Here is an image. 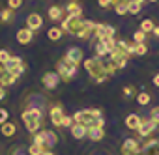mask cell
<instances>
[{
    "mask_svg": "<svg viewBox=\"0 0 159 155\" xmlns=\"http://www.w3.org/2000/svg\"><path fill=\"white\" fill-rule=\"evenodd\" d=\"M84 69L88 71V75L92 77V81L96 84H101L105 81H109L111 77L105 73V67H103V58H88L84 60Z\"/></svg>",
    "mask_w": 159,
    "mask_h": 155,
    "instance_id": "6da1fadb",
    "label": "cell"
},
{
    "mask_svg": "<svg viewBox=\"0 0 159 155\" xmlns=\"http://www.w3.org/2000/svg\"><path fill=\"white\" fill-rule=\"evenodd\" d=\"M23 122L26 125V129L30 133H38L39 127H41V122H43V114H41V108L38 107H32V108H26L23 112Z\"/></svg>",
    "mask_w": 159,
    "mask_h": 155,
    "instance_id": "7a4b0ae2",
    "label": "cell"
},
{
    "mask_svg": "<svg viewBox=\"0 0 159 155\" xmlns=\"http://www.w3.org/2000/svg\"><path fill=\"white\" fill-rule=\"evenodd\" d=\"M101 118V110L98 108H84V110H77L73 114V122L75 123H83L86 127L96 125V122Z\"/></svg>",
    "mask_w": 159,
    "mask_h": 155,
    "instance_id": "3957f363",
    "label": "cell"
},
{
    "mask_svg": "<svg viewBox=\"0 0 159 155\" xmlns=\"http://www.w3.org/2000/svg\"><path fill=\"white\" fill-rule=\"evenodd\" d=\"M83 26H84V19H83V17H75V15H66V19H64L62 24H60V28H62L66 34H71V36H75V38L81 36Z\"/></svg>",
    "mask_w": 159,
    "mask_h": 155,
    "instance_id": "277c9868",
    "label": "cell"
},
{
    "mask_svg": "<svg viewBox=\"0 0 159 155\" xmlns=\"http://www.w3.org/2000/svg\"><path fill=\"white\" fill-rule=\"evenodd\" d=\"M77 67H79V65L71 64V62H69V60H66V58L58 60V62H56V73H58V77H60V81L69 82L73 77L77 75Z\"/></svg>",
    "mask_w": 159,
    "mask_h": 155,
    "instance_id": "5b68a950",
    "label": "cell"
},
{
    "mask_svg": "<svg viewBox=\"0 0 159 155\" xmlns=\"http://www.w3.org/2000/svg\"><path fill=\"white\" fill-rule=\"evenodd\" d=\"M34 144H41V146H45L47 149H51L56 142H58V136H56V133L54 131H49V129H43V131H38V133H34Z\"/></svg>",
    "mask_w": 159,
    "mask_h": 155,
    "instance_id": "8992f818",
    "label": "cell"
},
{
    "mask_svg": "<svg viewBox=\"0 0 159 155\" xmlns=\"http://www.w3.org/2000/svg\"><path fill=\"white\" fill-rule=\"evenodd\" d=\"M109 58H111V62L114 64L116 69H124L127 65V62H129V54L124 52V51H120L118 47H114V51H111Z\"/></svg>",
    "mask_w": 159,
    "mask_h": 155,
    "instance_id": "52a82bcc",
    "label": "cell"
},
{
    "mask_svg": "<svg viewBox=\"0 0 159 155\" xmlns=\"http://www.w3.org/2000/svg\"><path fill=\"white\" fill-rule=\"evenodd\" d=\"M2 67H4L6 71H10L11 75H15L17 79L25 73V64H23V60H21L19 56H11V58H10V62H8L6 65H2Z\"/></svg>",
    "mask_w": 159,
    "mask_h": 155,
    "instance_id": "ba28073f",
    "label": "cell"
},
{
    "mask_svg": "<svg viewBox=\"0 0 159 155\" xmlns=\"http://www.w3.org/2000/svg\"><path fill=\"white\" fill-rule=\"evenodd\" d=\"M140 151H142V148H140V144H139L137 138H125L124 144H122V148H120L122 155H139Z\"/></svg>",
    "mask_w": 159,
    "mask_h": 155,
    "instance_id": "9c48e42d",
    "label": "cell"
},
{
    "mask_svg": "<svg viewBox=\"0 0 159 155\" xmlns=\"http://www.w3.org/2000/svg\"><path fill=\"white\" fill-rule=\"evenodd\" d=\"M114 36H116L114 26L105 24V23H98L96 24V30H94V38L96 39H107V38H114Z\"/></svg>",
    "mask_w": 159,
    "mask_h": 155,
    "instance_id": "30bf717a",
    "label": "cell"
},
{
    "mask_svg": "<svg viewBox=\"0 0 159 155\" xmlns=\"http://www.w3.org/2000/svg\"><path fill=\"white\" fill-rule=\"evenodd\" d=\"M41 82H43V86H45L47 90H54V88L60 84V77H58L56 71H47V73H43V77H41Z\"/></svg>",
    "mask_w": 159,
    "mask_h": 155,
    "instance_id": "8fae6325",
    "label": "cell"
},
{
    "mask_svg": "<svg viewBox=\"0 0 159 155\" xmlns=\"http://www.w3.org/2000/svg\"><path fill=\"white\" fill-rule=\"evenodd\" d=\"M49 118H51V123H52V125L62 127V122H64V118H66V112H64V108H62L60 105H54V107H51V110H49Z\"/></svg>",
    "mask_w": 159,
    "mask_h": 155,
    "instance_id": "7c38bea8",
    "label": "cell"
},
{
    "mask_svg": "<svg viewBox=\"0 0 159 155\" xmlns=\"http://www.w3.org/2000/svg\"><path fill=\"white\" fill-rule=\"evenodd\" d=\"M155 123L150 120V118H142V122H140V125H139V129H137V133H139V136L140 138H146V136H150L153 131H155Z\"/></svg>",
    "mask_w": 159,
    "mask_h": 155,
    "instance_id": "4fadbf2b",
    "label": "cell"
},
{
    "mask_svg": "<svg viewBox=\"0 0 159 155\" xmlns=\"http://www.w3.org/2000/svg\"><path fill=\"white\" fill-rule=\"evenodd\" d=\"M83 56H84V51L81 49V47H71L67 52H66V60H69L71 64H75V65H79L83 62Z\"/></svg>",
    "mask_w": 159,
    "mask_h": 155,
    "instance_id": "5bb4252c",
    "label": "cell"
},
{
    "mask_svg": "<svg viewBox=\"0 0 159 155\" xmlns=\"http://www.w3.org/2000/svg\"><path fill=\"white\" fill-rule=\"evenodd\" d=\"M41 26H43V19H41L39 13H30V15L26 17V28H28V30L36 32V30H39Z\"/></svg>",
    "mask_w": 159,
    "mask_h": 155,
    "instance_id": "9a60e30c",
    "label": "cell"
},
{
    "mask_svg": "<svg viewBox=\"0 0 159 155\" xmlns=\"http://www.w3.org/2000/svg\"><path fill=\"white\" fill-rule=\"evenodd\" d=\"M86 136H88L90 140H94V142H99V140H103V138H105V129H103V127L90 125V127H88V133H86Z\"/></svg>",
    "mask_w": 159,
    "mask_h": 155,
    "instance_id": "2e32d148",
    "label": "cell"
},
{
    "mask_svg": "<svg viewBox=\"0 0 159 155\" xmlns=\"http://www.w3.org/2000/svg\"><path fill=\"white\" fill-rule=\"evenodd\" d=\"M86 133H88V127L83 125V123H73L71 125V136L75 140H83L86 136Z\"/></svg>",
    "mask_w": 159,
    "mask_h": 155,
    "instance_id": "e0dca14e",
    "label": "cell"
},
{
    "mask_svg": "<svg viewBox=\"0 0 159 155\" xmlns=\"http://www.w3.org/2000/svg\"><path fill=\"white\" fill-rule=\"evenodd\" d=\"M17 81V77L15 75H11L10 71H6L4 67H0V86H11L13 82Z\"/></svg>",
    "mask_w": 159,
    "mask_h": 155,
    "instance_id": "ac0fdd59",
    "label": "cell"
},
{
    "mask_svg": "<svg viewBox=\"0 0 159 155\" xmlns=\"http://www.w3.org/2000/svg\"><path fill=\"white\" fill-rule=\"evenodd\" d=\"M96 24H98V23H94V21H86V19H84V26H83V32H81V36H79V39H90V38L94 36Z\"/></svg>",
    "mask_w": 159,
    "mask_h": 155,
    "instance_id": "d6986e66",
    "label": "cell"
},
{
    "mask_svg": "<svg viewBox=\"0 0 159 155\" xmlns=\"http://www.w3.org/2000/svg\"><path fill=\"white\" fill-rule=\"evenodd\" d=\"M32 38H34V32L28 30L26 26L21 28V30H17V41H19L21 45H28V43L32 41Z\"/></svg>",
    "mask_w": 159,
    "mask_h": 155,
    "instance_id": "ffe728a7",
    "label": "cell"
},
{
    "mask_svg": "<svg viewBox=\"0 0 159 155\" xmlns=\"http://www.w3.org/2000/svg\"><path fill=\"white\" fill-rule=\"evenodd\" d=\"M66 15V10L62 6H51L49 8V19L51 21H62Z\"/></svg>",
    "mask_w": 159,
    "mask_h": 155,
    "instance_id": "44dd1931",
    "label": "cell"
},
{
    "mask_svg": "<svg viewBox=\"0 0 159 155\" xmlns=\"http://www.w3.org/2000/svg\"><path fill=\"white\" fill-rule=\"evenodd\" d=\"M140 122H142V118H140L139 114H129V116H125V127L131 129V131H137L139 125H140Z\"/></svg>",
    "mask_w": 159,
    "mask_h": 155,
    "instance_id": "7402d4cb",
    "label": "cell"
},
{
    "mask_svg": "<svg viewBox=\"0 0 159 155\" xmlns=\"http://www.w3.org/2000/svg\"><path fill=\"white\" fill-rule=\"evenodd\" d=\"M144 2H146V0H131V2L127 4V13L139 15L140 10H142V6H144Z\"/></svg>",
    "mask_w": 159,
    "mask_h": 155,
    "instance_id": "603a6c76",
    "label": "cell"
},
{
    "mask_svg": "<svg viewBox=\"0 0 159 155\" xmlns=\"http://www.w3.org/2000/svg\"><path fill=\"white\" fill-rule=\"evenodd\" d=\"M66 13L67 15H75V17H83V8L79 2H69L66 6Z\"/></svg>",
    "mask_w": 159,
    "mask_h": 155,
    "instance_id": "cb8c5ba5",
    "label": "cell"
},
{
    "mask_svg": "<svg viewBox=\"0 0 159 155\" xmlns=\"http://www.w3.org/2000/svg\"><path fill=\"white\" fill-rule=\"evenodd\" d=\"M94 51H96V58H105V56H109V49L105 47L103 41H98V39H96Z\"/></svg>",
    "mask_w": 159,
    "mask_h": 155,
    "instance_id": "d4e9b609",
    "label": "cell"
},
{
    "mask_svg": "<svg viewBox=\"0 0 159 155\" xmlns=\"http://www.w3.org/2000/svg\"><path fill=\"white\" fill-rule=\"evenodd\" d=\"M15 131H17V125L11 123V122H6L4 125H0V133H2L4 136H13Z\"/></svg>",
    "mask_w": 159,
    "mask_h": 155,
    "instance_id": "484cf974",
    "label": "cell"
},
{
    "mask_svg": "<svg viewBox=\"0 0 159 155\" xmlns=\"http://www.w3.org/2000/svg\"><path fill=\"white\" fill-rule=\"evenodd\" d=\"M47 36H49L51 41H58V39L64 36V30H62L60 26H51V28L47 30Z\"/></svg>",
    "mask_w": 159,
    "mask_h": 155,
    "instance_id": "4316f807",
    "label": "cell"
},
{
    "mask_svg": "<svg viewBox=\"0 0 159 155\" xmlns=\"http://www.w3.org/2000/svg\"><path fill=\"white\" fill-rule=\"evenodd\" d=\"M153 28H155V23H153L152 19H144V21H140V28H139V30H142L144 34H152Z\"/></svg>",
    "mask_w": 159,
    "mask_h": 155,
    "instance_id": "83f0119b",
    "label": "cell"
},
{
    "mask_svg": "<svg viewBox=\"0 0 159 155\" xmlns=\"http://www.w3.org/2000/svg\"><path fill=\"white\" fill-rule=\"evenodd\" d=\"M150 101H152V95H150V94H146V92H140V94H137V103H139L140 107H146V105H150Z\"/></svg>",
    "mask_w": 159,
    "mask_h": 155,
    "instance_id": "f1b7e54d",
    "label": "cell"
},
{
    "mask_svg": "<svg viewBox=\"0 0 159 155\" xmlns=\"http://www.w3.org/2000/svg\"><path fill=\"white\" fill-rule=\"evenodd\" d=\"M45 149H47L45 146H41V144H34V142H32L30 148H28V153H30V155H41Z\"/></svg>",
    "mask_w": 159,
    "mask_h": 155,
    "instance_id": "f546056e",
    "label": "cell"
},
{
    "mask_svg": "<svg viewBox=\"0 0 159 155\" xmlns=\"http://www.w3.org/2000/svg\"><path fill=\"white\" fill-rule=\"evenodd\" d=\"M135 43V41H133ZM148 52V45L146 43H135V51H133V54H137V56H144Z\"/></svg>",
    "mask_w": 159,
    "mask_h": 155,
    "instance_id": "4dcf8cb0",
    "label": "cell"
},
{
    "mask_svg": "<svg viewBox=\"0 0 159 155\" xmlns=\"http://www.w3.org/2000/svg\"><path fill=\"white\" fill-rule=\"evenodd\" d=\"M0 19H2L4 23H11L13 21V10H10V8L2 10V11H0Z\"/></svg>",
    "mask_w": 159,
    "mask_h": 155,
    "instance_id": "1f68e13d",
    "label": "cell"
},
{
    "mask_svg": "<svg viewBox=\"0 0 159 155\" xmlns=\"http://www.w3.org/2000/svg\"><path fill=\"white\" fill-rule=\"evenodd\" d=\"M146 36H148V34H144L142 30H137V32L133 34V41H135V43H144V41H146Z\"/></svg>",
    "mask_w": 159,
    "mask_h": 155,
    "instance_id": "d6a6232c",
    "label": "cell"
},
{
    "mask_svg": "<svg viewBox=\"0 0 159 155\" xmlns=\"http://www.w3.org/2000/svg\"><path fill=\"white\" fill-rule=\"evenodd\" d=\"M155 125H159V107H153L152 110H150V116H148Z\"/></svg>",
    "mask_w": 159,
    "mask_h": 155,
    "instance_id": "836d02e7",
    "label": "cell"
},
{
    "mask_svg": "<svg viewBox=\"0 0 159 155\" xmlns=\"http://www.w3.org/2000/svg\"><path fill=\"white\" fill-rule=\"evenodd\" d=\"M120 4V0H99V6L101 8H114Z\"/></svg>",
    "mask_w": 159,
    "mask_h": 155,
    "instance_id": "e575fe53",
    "label": "cell"
},
{
    "mask_svg": "<svg viewBox=\"0 0 159 155\" xmlns=\"http://www.w3.org/2000/svg\"><path fill=\"white\" fill-rule=\"evenodd\" d=\"M10 58H11V54H10L6 49H2V51H0V64H2V65H6V64L10 62Z\"/></svg>",
    "mask_w": 159,
    "mask_h": 155,
    "instance_id": "d590c367",
    "label": "cell"
},
{
    "mask_svg": "<svg viewBox=\"0 0 159 155\" xmlns=\"http://www.w3.org/2000/svg\"><path fill=\"white\" fill-rule=\"evenodd\" d=\"M124 95H125V99H129V97H137V92H135V88L133 86H124Z\"/></svg>",
    "mask_w": 159,
    "mask_h": 155,
    "instance_id": "8d00e7d4",
    "label": "cell"
},
{
    "mask_svg": "<svg viewBox=\"0 0 159 155\" xmlns=\"http://www.w3.org/2000/svg\"><path fill=\"white\" fill-rule=\"evenodd\" d=\"M114 11H116L118 15H125V13H127V4H122V2H120L118 6H114Z\"/></svg>",
    "mask_w": 159,
    "mask_h": 155,
    "instance_id": "74e56055",
    "label": "cell"
},
{
    "mask_svg": "<svg viewBox=\"0 0 159 155\" xmlns=\"http://www.w3.org/2000/svg\"><path fill=\"white\" fill-rule=\"evenodd\" d=\"M8 116H10V114H8V110L0 107V125H4V123L8 122Z\"/></svg>",
    "mask_w": 159,
    "mask_h": 155,
    "instance_id": "f35d334b",
    "label": "cell"
},
{
    "mask_svg": "<svg viewBox=\"0 0 159 155\" xmlns=\"http://www.w3.org/2000/svg\"><path fill=\"white\" fill-rule=\"evenodd\" d=\"M21 4H23V0H8L10 10H17V8H21Z\"/></svg>",
    "mask_w": 159,
    "mask_h": 155,
    "instance_id": "ab89813d",
    "label": "cell"
},
{
    "mask_svg": "<svg viewBox=\"0 0 159 155\" xmlns=\"http://www.w3.org/2000/svg\"><path fill=\"white\" fill-rule=\"evenodd\" d=\"M73 123H75V122H73V116H66L64 122H62V127H69V129H71Z\"/></svg>",
    "mask_w": 159,
    "mask_h": 155,
    "instance_id": "60d3db41",
    "label": "cell"
},
{
    "mask_svg": "<svg viewBox=\"0 0 159 155\" xmlns=\"http://www.w3.org/2000/svg\"><path fill=\"white\" fill-rule=\"evenodd\" d=\"M103 125H105V118L101 116V118H99V120L96 122V127H103Z\"/></svg>",
    "mask_w": 159,
    "mask_h": 155,
    "instance_id": "b9f144b4",
    "label": "cell"
},
{
    "mask_svg": "<svg viewBox=\"0 0 159 155\" xmlns=\"http://www.w3.org/2000/svg\"><path fill=\"white\" fill-rule=\"evenodd\" d=\"M4 97H6V88H4V86H0V101H2Z\"/></svg>",
    "mask_w": 159,
    "mask_h": 155,
    "instance_id": "7bdbcfd3",
    "label": "cell"
},
{
    "mask_svg": "<svg viewBox=\"0 0 159 155\" xmlns=\"http://www.w3.org/2000/svg\"><path fill=\"white\" fill-rule=\"evenodd\" d=\"M153 86H157V88H159V73H157V75H153Z\"/></svg>",
    "mask_w": 159,
    "mask_h": 155,
    "instance_id": "ee69618b",
    "label": "cell"
},
{
    "mask_svg": "<svg viewBox=\"0 0 159 155\" xmlns=\"http://www.w3.org/2000/svg\"><path fill=\"white\" fill-rule=\"evenodd\" d=\"M152 34H153V36H157V38H159V26H155V28H153V32H152Z\"/></svg>",
    "mask_w": 159,
    "mask_h": 155,
    "instance_id": "f6af8a7d",
    "label": "cell"
},
{
    "mask_svg": "<svg viewBox=\"0 0 159 155\" xmlns=\"http://www.w3.org/2000/svg\"><path fill=\"white\" fill-rule=\"evenodd\" d=\"M41 155H54V153H52V151H51V149H45V151H43V153H41Z\"/></svg>",
    "mask_w": 159,
    "mask_h": 155,
    "instance_id": "bcb514c9",
    "label": "cell"
},
{
    "mask_svg": "<svg viewBox=\"0 0 159 155\" xmlns=\"http://www.w3.org/2000/svg\"><path fill=\"white\" fill-rule=\"evenodd\" d=\"M120 2H122V4H129V2H131V0H120Z\"/></svg>",
    "mask_w": 159,
    "mask_h": 155,
    "instance_id": "7dc6e473",
    "label": "cell"
},
{
    "mask_svg": "<svg viewBox=\"0 0 159 155\" xmlns=\"http://www.w3.org/2000/svg\"><path fill=\"white\" fill-rule=\"evenodd\" d=\"M146 2H157V0H146Z\"/></svg>",
    "mask_w": 159,
    "mask_h": 155,
    "instance_id": "c3c4849f",
    "label": "cell"
}]
</instances>
